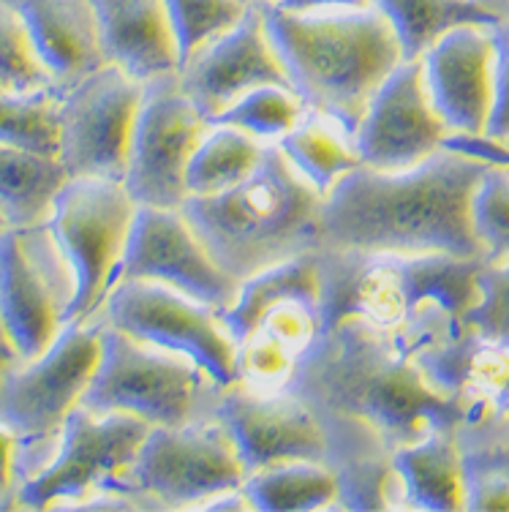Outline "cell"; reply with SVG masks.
Instances as JSON below:
<instances>
[{"label":"cell","mask_w":509,"mask_h":512,"mask_svg":"<svg viewBox=\"0 0 509 512\" xmlns=\"http://www.w3.org/2000/svg\"><path fill=\"white\" fill-rule=\"evenodd\" d=\"M153 425L126 412L96 414L74 406L55 439V453L17 491V507L47 510L96 493L126 491L128 472Z\"/></svg>","instance_id":"8"},{"label":"cell","mask_w":509,"mask_h":512,"mask_svg":"<svg viewBox=\"0 0 509 512\" xmlns=\"http://www.w3.org/2000/svg\"><path fill=\"white\" fill-rule=\"evenodd\" d=\"M180 47V66L205 44L243 20V0H164Z\"/></svg>","instance_id":"30"},{"label":"cell","mask_w":509,"mask_h":512,"mask_svg":"<svg viewBox=\"0 0 509 512\" xmlns=\"http://www.w3.org/2000/svg\"><path fill=\"white\" fill-rule=\"evenodd\" d=\"M493 398H496V404H499L501 409H509V379H507V384L501 387L499 393L493 395Z\"/></svg>","instance_id":"40"},{"label":"cell","mask_w":509,"mask_h":512,"mask_svg":"<svg viewBox=\"0 0 509 512\" xmlns=\"http://www.w3.org/2000/svg\"><path fill=\"white\" fill-rule=\"evenodd\" d=\"M104 322L120 333L191 357L218 387L235 384L237 344L224 316L196 297L158 281H118L104 300Z\"/></svg>","instance_id":"11"},{"label":"cell","mask_w":509,"mask_h":512,"mask_svg":"<svg viewBox=\"0 0 509 512\" xmlns=\"http://www.w3.org/2000/svg\"><path fill=\"white\" fill-rule=\"evenodd\" d=\"M493 47H496V63H493V109H490L488 139L509 137V17H501L493 28Z\"/></svg>","instance_id":"34"},{"label":"cell","mask_w":509,"mask_h":512,"mask_svg":"<svg viewBox=\"0 0 509 512\" xmlns=\"http://www.w3.org/2000/svg\"><path fill=\"white\" fill-rule=\"evenodd\" d=\"M55 85L41 66L20 17L0 0V88L33 90Z\"/></svg>","instance_id":"31"},{"label":"cell","mask_w":509,"mask_h":512,"mask_svg":"<svg viewBox=\"0 0 509 512\" xmlns=\"http://www.w3.org/2000/svg\"><path fill=\"white\" fill-rule=\"evenodd\" d=\"M131 278L167 284L218 311L240 292V281L218 265L180 207L137 205L112 286Z\"/></svg>","instance_id":"15"},{"label":"cell","mask_w":509,"mask_h":512,"mask_svg":"<svg viewBox=\"0 0 509 512\" xmlns=\"http://www.w3.org/2000/svg\"><path fill=\"white\" fill-rule=\"evenodd\" d=\"M245 6H265V3H281V0H243Z\"/></svg>","instance_id":"41"},{"label":"cell","mask_w":509,"mask_h":512,"mask_svg":"<svg viewBox=\"0 0 509 512\" xmlns=\"http://www.w3.org/2000/svg\"><path fill=\"white\" fill-rule=\"evenodd\" d=\"M248 466L216 414L183 425H153L128 472L126 491L164 507H194L243 488Z\"/></svg>","instance_id":"10"},{"label":"cell","mask_w":509,"mask_h":512,"mask_svg":"<svg viewBox=\"0 0 509 512\" xmlns=\"http://www.w3.org/2000/svg\"><path fill=\"white\" fill-rule=\"evenodd\" d=\"M213 414L226 425L248 474L278 463L330 458V436L311 401L292 387L256 390L243 382L221 387Z\"/></svg>","instance_id":"16"},{"label":"cell","mask_w":509,"mask_h":512,"mask_svg":"<svg viewBox=\"0 0 509 512\" xmlns=\"http://www.w3.org/2000/svg\"><path fill=\"white\" fill-rule=\"evenodd\" d=\"M305 101L297 96L294 88L284 85H265L251 93H245L243 99L235 101L232 107L224 109L218 118L210 123H226L248 131L259 142H278L286 131H292L294 123L303 118Z\"/></svg>","instance_id":"29"},{"label":"cell","mask_w":509,"mask_h":512,"mask_svg":"<svg viewBox=\"0 0 509 512\" xmlns=\"http://www.w3.org/2000/svg\"><path fill=\"white\" fill-rule=\"evenodd\" d=\"M104 63L139 82L180 71V47L164 0H90Z\"/></svg>","instance_id":"20"},{"label":"cell","mask_w":509,"mask_h":512,"mask_svg":"<svg viewBox=\"0 0 509 512\" xmlns=\"http://www.w3.org/2000/svg\"><path fill=\"white\" fill-rule=\"evenodd\" d=\"M278 148L311 186L327 197L349 172L363 167L352 131L319 109H305L303 118L278 139Z\"/></svg>","instance_id":"23"},{"label":"cell","mask_w":509,"mask_h":512,"mask_svg":"<svg viewBox=\"0 0 509 512\" xmlns=\"http://www.w3.org/2000/svg\"><path fill=\"white\" fill-rule=\"evenodd\" d=\"M352 137L365 167L384 172L417 167L444 148L450 128L428 96L422 58L401 60L392 69Z\"/></svg>","instance_id":"17"},{"label":"cell","mask_w":509,"mask_h":512,"mask_svg":"<svg viewBox=\"0 0 509 512\" xmlns=\"http://www.w3.org/2000/svg\"><path fill=\"white\" fill-rule=\"evenodd\" d=\"M210 120L188 99L177 74L145 82L131 134L123 186L137 205L180 207L188 199V164Z\"/></svg>","instance_id":"14"},{"label":"cell","mask_w":509,"mask_h":512,"mask_svg":"<svg viewBox=\"0 0 509 512\" xmlns=\"http://www.w3.org/2000/svg\"><path fill=\"white\" fill-rule=\"evenodd\" d=\"M259 9L305 107L330 115L354 134L373 93L403 60L387 17L376 6L289 11L265 3Z\"/></svg>","instance_id":"3"},{"label":"cell","mask_w":509,"mask_h":512,"mask_svg":"<svg viewBox=\"0 0 509 512\" xmlns=\"http://www.w3.org/2000/svg\"><path fill=\"white\" fill-rule=\"evenodd\" d=\"M243 493L251 510H324L341 499V480L322 461H292L251 472Z\"/></svg>","instance_id":"26"},{"label":"cell","mask_w":509,"mask_h":512,"mask_svg":"<svg viewBox=\"0 0 509 512\" xmlns=\"http://www.w3.org/2000/svg\"><path fill=\"white\" fill-rule=\"evenodd\" d=\"M466 327L509 346V265H482L480 300L463 316V330Z\"/></svg>","instance_id":"33"},{"label":"cell","mask_w":509,"mask_h":512,"mask_svg":"<svg viewBox=\"0 0 509 512\" xmlns=\"http://www.w3.org/2000/svg\"><path fill=\"white\" fill-rule=\"evenodd\" d=\"M474 227L488 246V262L509 254V175L496 164L485 172L477 188Z\"/></svg>","instance_id":"32"},{"label":"cell","mask_w":509,"mask_h":512,"mask_svg":"<svg viewBox=\"0 0 509 512\" xmlns=\"http://www.w3.org/2000/svg\"><path fill=\"white\" fill-rule=\"evenodd\" d=\"M477 3L488 6V9H493L501 17H509V0H477Z\"/></svg>","instance_id":"39"},{"label":"cell","mask_w":509,"mask_h":512,"mask_svg":"<svg viewBox=\"0 0 509 512\" xmlns=\"http://www.w3.org/2000/svg\"><path fill=\"white\" fill-rule=\"evenodd\" d=\"M177 82L207 120L256 88H292L259 6H248L243 20L194 52L177 71Z\"/></svg>","instance_id":"18"},{"label":"cell","mask_w":509,"mask_h":512,"mask_svg":"<svg viewBox=\"0 0 509 512\" xmlns=\"http://www.w3.org/2000/svg\"><path fill=\"white\" fill-rule=\"evenodd\" d=\"M412 355L406 327L379 330L346 319L324 330L289 387L401 447L463 420L461 398L436 387Z\"/></svg>","instance_id":"2"},{"label":"cell","mask_w":509,"mask_h":512,"mask_svg":"<svg viewBox=\"0 0 509 512\" xmlns=\"http://www.w3.org/2000/svg\"><path fill=\"white\" fill-rule=\"evenodd\" d=\"M14 360H20V357H17V349H14V344H11L9 333H6L3 325H0V371H3L9 363H14Z\"/></svg>","instance_id":"38"},{"label":"cell","mask_w":509,"mask_h":512,"mask_svg":"<svg viewBox=\"0 0 509 512\" xmlns=\"http://www.w3.org/2000/svg\"><path fill=\"white\" fill-rule=\"evenodd\" d=\"M324 197L270 142L259 167L210 197H188L180 210L207 251L237 281L319 251Z\"/></svg>","instance_id":"4"},{"label":"cell","mask_w":509,"mask_h":512,"mask_svg":"<svg viewBox=\"0 0 509 512\" xmlns=\"http://www.w3.org/2000/svg\"><path fill=\"white\" fill-rule=\"evenodd\" d=\"M145 82L101 63L60 88L58 158L69 178H126L128 148Z\"/></svg>","instance_id":"12"},{"label":"cell","mask_w":509,"mask_h":512,"mask_svg":"<svg viewBox=\"0 0 509 512\" xmlns=\"http://www.w3.org/2000/svg\"><path fill=\"white\" fill-rule=\"evenodd\" d=\"M28 33L30 47L58 88L104 63L90 0H3Z\"/></svg>","instance_id":"21"},{"label":"cell","mask_w":509,"mask_h":512,"mask_svg":"<svg viewBox=\"0 0 509 512\" xmlns=\"http://www.w3.org/2000/svg\"><path fill=\"white\" fill-rule=\"evenodd\" d=\"M485 262L450 254L316 251L324 330L346 319L379 330H403L422 308L436 306L450 319V333H463V316L480 300Z\"/></svg>","instance_id":"5"},{"label":"cell","mask_w":509,"mask_h":512,"mask_svg":"<svg viewBox=\"0 0 509 512\" xmlns=\"http://www.w3.org/2000/svg\"><path fill=\"white\" fill-rule=\"evenodd\" d=\"M101 333L104 322H66L39 357L14 360L0 371V423L20 444L58 439L93 379Z\"/></svg>","instance_id":"9"},{"label":"cell","mask_w":509,"mask_h":512,"mask_svg":"<svg viewBox=\"0 0 509 512\" xmlns=\"http://www.w3.org/2000/svg\"><path fill=\"white\" fill-rule=\"evenodd\" d=\"M134 213L137 202L120 180L69 178L63 183L47 218L74 281L63 325L93 319L101 311L126 251Z\"/></svg>","instance_id":"7"},{"label":"cell","mask_w":509,"mask_h":512,"mask_svg":"<svg viewBox=\"0 0 509 512\" xmlns=\"http://www.w3.org/2000/svg\"><path fill=\"white\" fill-rule=\"evenodd\" d=\"M493 25H458L422 55L433 107L450 134L485 137L493 109Z\"/></svg>","instance_id":"19"},{"label":"cell","mask_w":509,"mask_h":512,"mask_svg":"<svg viewBox=\"0 0 509 512\" xmlns=\"http://www.w3.org/2000/svg\"><path fill=\"white\" fill-rule=\"evenodd\" d=\"M398 36L403 60L422 58L433 41L458 25H496L501 14L477 0H373Z\"/></svg>","instance_id":"25"},{"label":"cell","mask_w":509,"mask_h":512,"mask_svg":"<svg viewBox=\"0 0 509 512\" xmlns=\"http://www.w3.org/2000/svg\"><path fill=\"white\" fill-rule=\"evenodd\" d=\"M66 180L58 156L0 145V213L9 227L44 224Z\"/></svg>","instance_id":"24"},{"label":"cell","mask_w":509,"mask_h":512,"mask_svg":"<svg viewBox=\"0 0 509 512\" xmlns=\"http://www.w3.org/2000/svg\"><path fill=\"white\" fill-rule=\"evenodd\" d=\"M218 387L191 360L120 333L104 322L101 357L79 404L90 412H126L150 425H183L205 417Z\"/></svg>","instance_id":"6"},{"label":"cell","mask_w":509,"mask_h":512,"mask_svg":"<svg viewBox=\"0 0 509 512\" xmlns=\"http://www.w3.org/2000/svg\"><path fill=\"white\" fill-rule=\"evenodd\" d=\"M6 229H9V221H6V218H3V213H0V235H3Z\"/></svg>","instance_id":"42"},{"label":"cell","mask_w":509,"mask_h":512,"mask_svg":"<svg viewBox=\"0 0 509 512\" xmlns=\"http://www.w3.org/2000/svg\"><path fill=\"white\" fill-rule=\"evenodd\" d=\"M71 295L74 281L47 221L0 235V325L20 360H33L52 344Z\"/></svg>","instance_id":"13"},{"label":"cell","mask_w":509,"mask_h":512,"mask_svg":"<svg viewBox=\"0 0 509 512\" xmlns=\"http://www.w3.org/2000/svg\"><path fill=\"white\" fill-rule=\"evenodd\" d=\"M20 447V439L11 434L6 425L0 423V510H9L11 496L14 493V477H17V450Z\"/></svg>","instance_id":"36"},{"label":"cell","mask_w":509,"mask_h":512,"mask_svg":"<svg viewBox=\"0 0 509 512\" xmlns=\"http://www.w3.org/2000/svg\"><path fill=\"white\" fill-rule=\"evenodd\" d=\"M469 502L466 507L471 510H509V483L501 474H490V477H477L474 485L466 488Z\"/></svg>","instance_id":"35"},{"label":"cell","mask_w":509,"mask_h":512,"mask_svg":"<svg viewBox=\"0 0 509 512\" xmlns=\"http://www.w3.org/2000/svg\"><path fill=\"white\" fill-rule=\"evenodd\" d=\"M267 145L243 128L210 123L188 164V197H210L237 186L259 167Z\"/></svg>","instance_id":"27"},{"label":"cell","mask_w":509,"mask_h":512,"mask_svg":"<svg viewBox=\"0 0 509 512\" xmlns=\"http://www.w3.org/2000/svg\"><path fill=\"white\" fill-rule=\"evenodd\" d=\"M275 6L289 11H343L365 9V6H373V0H281Z\"/></svg>","instance_id":"37"},{"label":"cell","mask_w":509,"mask_h":512,"mask_svg":"<svg viewBox=\"0 0 509 512\" xmlns=\"http://www.w3.org/2000/svg\"><path fill=\"white\" fill-rule=\"evenodd\" d=\"M490 167L452 148L398 172L363 164L324 197L319 251L488 259L474 197Z\"/></svg>","instance_id":"1"},{"label":"cell","mask_w":509,"mask_h":512,"mask_svg":"<svg viewBox=\"0 0 509 512\" xmlns=\"http://www.w3.org/2000/svg\"><path fill=\"white\" fill-rule=\"evenodd\" d=\"M60 88H0V145L58 156Z\"/></svg>","instance_id":"28"},{"label":"cell","mask_w":509,"mask_h":512,"mask_svg":"<svg viewBox=\"0 0 509 512\" xmlns=\"http://www.w3.org/2000/svg\"><path fill=\"white\" fill-rule=\"evenodd\" d=\"M390 463L406 499L417 510L466 507V472L452 431H433L425 439L395 447Z\"/></svg>","instance_id":"22"}]
</instances>
